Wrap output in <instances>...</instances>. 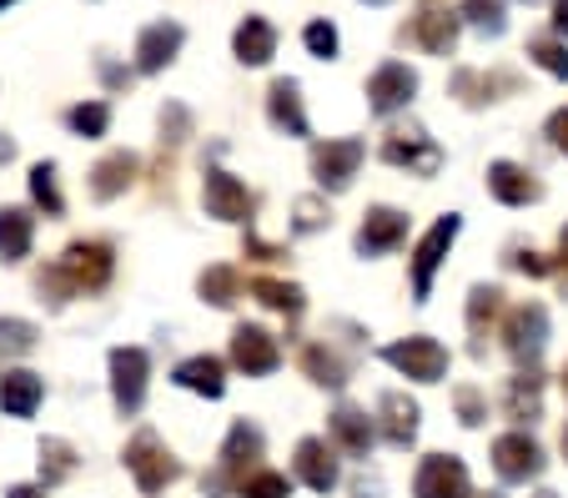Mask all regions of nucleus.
<instances>
[{
    "label": "nucleus",
    "mask_w": 568,
    "mask_h": 498,
    "mask_svg": "<svg viewBox=\"0 0 568 498\" xmlns=\"http://www.w3.org/2000/svg\"><path fill=\"white\" fill-rule=\"evenodd\" d=\"M262 454H267V438H262V428H257V423H247V418H236L232 428H226V438H222L216 468L202 478V494L206 498L236 494V484H242L252 468H262Z\"/></svg>",
    "instance_id": "f257e3e1"
},
{
    "label": "nucleus",
    "mask_w": 568,
    "mask_h": 498,
    "mask_svg": "<svg viewBox=\"0 0 568 498\" xmlns=\"http://www.w3.org/2000/svg\"><path fill=\"white\" fill-rule=\"evenodd\" d=\"M121 464H126L131 484H136L146 498H156L161 488H172L176 478H182V458L161 444V434H151V428H136V434H131Z\"/></svg>",
    "instance_id": "f03ea898"
},
{
    "label": "nucleus",
    "mask_w": 568,
    "mask_h": 498,
    "mask_svg": "<svg viewBox=\"0 0 568 498\" xmlns=\"http://www.w3.org/2000/svg\"><path fill=\"white\" fill-rule=\"evenodd\" d=\"M498 337H504V353L514 358L518 373L538 368V358H544V347H548V307L534 303V297L518 303V307H508Z\"/></svg>",
    "instance_id": "7ed1b4c3"
},
{
    "label": "nucleus",
    "mask_w": 568,
    "mask_h": 498,
    "mask_svg": "<svg viewBox=\"0 0 568 498\" xmlns=\"http://www.w3.org/2000/svg\"><path fill=\"white\" fill-rule=\"evenodd\" d=\"M55 267L65 272V282L75 287V297L81 293L97 297V293H106L111 277H116V252H111V242H101V237H75L71 247L55 257Z\"/></svg>",
    "instance_id": "20e7f679"
},
{
    "label": "nucleus",
    "mask_w": 568,
    "mask_h": 498,
    "mask_svg": "<svg viewBox=\"0 0 568 498\" xmlns=\"http://www.w3.org/2000/svg\"><path fill=\"white\" fill-rule=\"evenodd\" d=\"M458 232H463V217H458V212H443V217L418 237V247H413V257H408L413 303H428V297H433V277H438V267L448 262V252H453V242H458Z\"/></svg>",
    "instance_id": "39448f33"
},
{
    "label": "nucleus",
    "mask_w": 568,
    "mask_h": 498,
    "mask_svg": "<svg viewBox=\"0 0 568 498\" xmlns=\"http://www.w3.org/2000/svg\"><path fill=\"white\" fill-rule=\"evenodd\" d=\"M383 363L387 368H397L403 378H413V383H443L448 378V347L438 343V337H428V333H413V337H397V343H387L383 347Z\"/></svg>",
    "instance_id": "423d86ee"
},
{
    "label": "nucleus",
    "mask_w": 568,
    "mask_h": 498,
    "mask_svg": "<svg viewBox=\"0 0 568 498\" xmlns=\"http://www.w3.org/2000/svg\"><path fill=\"white\" fill-rule=\"evenodd\" d=\"M383 162L397 166V172H408V176H438L443 146L418 126V121H408V126H393L383 136Z\"/></svg>",
    "instance_id": "0eeeda50"
},
{
    "label": "nucleus",
    "mask_w": 568,
    "mask_h": 498,
    "mask_svg": "<svg viewBox=\"0 0 568 498\" xmlns=\"http://www.w3.org/2000/svg\"><path fill=\"white\" fill-rule=\"evenodd\" d=\"M111 403L121 418H136L146 403V383H151V353L146 347H111Z\"/></svg>",
    "instance_id": "6e6552de"
},
{
    "label": "nucleus",
    "mask_w": 568,
    "mask_h": 498,
    "mask_svg": "<svg viewBox=\"0 0 568 498\" xmlns=\"http://www.w3.org/2000/svg\"><path fill=\"white\" fill-rule=\"evenodd\" d=\"M544 468L548 454L528 428H508V434L494 438V474L504 484H534V478H544Z\"/></svg>",
    "instance_id": "1a4fd4ad"
},
{
    "label": "nucleus",
    "mask_w": 568,
    "mask_h": 498,
    "mask_svg": "<svg viewBox=\"0 0 568 498\" xmlns=\"http://www.w3.org/2000/svg\"><path fill=\"white\" fill-rule=\"evenodd\" d=\"M226 358H232L236 373H247V378H272L282 368V343L262 323H236Z\"/></svg>",
    "instance_id": "9d476101"
},
{
    "label": "nucleus",
    "mask_w": 568,
    "mask_h": 498,
    "mask_svg": "<svg viewBox=\"0 0 568 498\" xmlns=\"http://www.w3.org/2000/svg\"><path fill=\"white\" fill-rule=\"evenodd\" d=\"M363 156H367V146L357 136L317 141V146H312V176H317L322 192H347L357 166H363Z\"/></svg>",
    "instance_id": "9b49d317"
},
{
    "label": "nucleus",
    "mask_w": 568,
    "mask_h": 498,
    "mask_svg": "<svg viewBox=\"0 0 568 498\" xmlns=\"http://www.w3.org/2000/svg\"><path fill=\"white\" fill-rule=\"evenodd\" d=\"M202 202H206V217L216 222H252V212H257V196L247 192V182H236L226 166H206L202 172Z\"/></svg>",
    "instance_id": "f8f14e48"
},
{
    "label": "nucleus",
    "mask_w": 568,
    "mask_h": 498,
    "mask_svg": "<svg viewBox=\"0 0 568 498\" xmlns=\"http://www.w3.org/2000/svg\"><path fill=\"white\" fill-rule=\"evenodd\" d=\"M413 96H418V71L408 61H383L367 81V111L373 116H397V111H408Z\"/></svg>",
    "instance_id": "ddd939ff"
},
{
    "label": "nucleus",
    "mask_w": 568,
    "mask_h": 498,
    "mask_svg": "<svg viewBox=\"0 0 568 498\" xmlns=\"http://www.w3.org/2000/svg\"><path fill=\"white\" fill-rule=\"evenodd\" d=\"M413 498H473L468 464L458 454H428L413 474Z\"/></svg>",
    "instance_id": "4468645a"
},
{
    "label": "nucleus",
    "mask_w": 568,
    "mask_h": 498,
    "mask_svg": "<svg viewBox=\"0 0 568 498\" xmlns=\"http://www.w3.org/2000/svg\"><path fill=\"white\" fill-rule=\"evenodd\" d=\"M408 242V212H397V206H367L363 222H357V257H387Z\"/></svg>",
    "instance_id": "2eb2a0df"
},
{
    "label": "nucleus",
    "mask_w": 568,
    "mask_h": 498,
    "mask_svg": "<svg viewBox=\"0 0 568 498\" xmlns=\"http://www.w3.org/2000/svg\"><path fill=\"white\" fill-rule=\"evenodd\" d=\"M292 474H297V484H307L312 494H333L337 484H343V468H337V448L327 444V438L307 434L297 444V454H292Z\"/></svg>",
    "instance_id": "dca6fc26"
},
{
    "label": "nucleus",
    "mask_w": 568,
    "mask_h": 498,
    "mask_svg": "<svg viewBox=\"0 0 568 498\" xmlns=\"http://www.w3.org/2000/svg\"><path fill=\"white\" fill-rule=\"evenodd\" d=\"M418 423H423V408L408 398V393L387 388L377 398V434H383L387 448H413L418 444Z\"/></svg>",
    "instance_id": "f3484780"
},
{
    "label": "nucleus",
    "mask_w": 568,
    "mask_h": 498,
    "mask_svg": "<svg viewBox=\"0 0 568 498\" xmlns=\"http://www.w3.org/2000/svg\"><path fill=\"white\" fill-rule=\"evenodd\" d=\"M327 434H333V448H343L347 458H367L377 444V418H367V408H357V403H337L327 418Z\"/></svg>",
    "instance_id": "a211bd4d"
},
{
    "label": "nucleus",
    "mask_w": 568,
    "mask_h": 498,
    "mask_svg": "<svg viewBox=\"0 0 568 498\" xmlns=\"http://www.w3.org/2000/svg\"><path fill=\"white\" fill-rule=\"evenodd\" d=\"M141 176V156L126 152V146H116V152H106L97 166H91V202H116V196H126L131 186H136Z\"/></svg>",
    "instance_id": "6ab92c4d"
},
{
    "label": "nucleus",
    "mask_w": 568,
    "mask_h": 498,
    "mask_svg": "<svg viewBox=\"0 0 568 498\" xmlns=\"http://www.w3.org/2000/svg\"><path fill=\"white\" fill-rule=\"evenodd\" d=\"M182 45H186V31L176 21H151L146 31L136 35V71H141V77L166 71V65L182 55Z\"/></svg>",
    "instance_id": "aec40b11"
},
{
    "label": "nucleus",
    "mask_w": 568,
    "mask_h": 498,
    "mask_svg": "<svg viewBox=\"0 0 568 498\" xmlns=\"http://www.w3.org/2000/svg\"><path fill=\"white\" fill-rule=\"evenodd\" d=\"M267 121L282 131V136L302 141L312 136V121H307V106H302V87L292 77H277L267 87Z\"/></svg>",
    "instance_id": "412c9836"
},
{
    "label": "nucleus",
    "mask_w": 568,
    "mask_h": 498,
    "mask_svg": "<svg viewBox=\"0 0 568 498\" xmlns=\"http://www.w3.org/2000/svg\"><path fill=\"white\" fill-rule=\"evenodd\" d=\"M488 196L504 206H534V202H544V182L518 162H494L488 166Z\"/></svg>",
    "instance_id": "4be33fe9"
},
{
    "label": "nucleus",
    "mask_w": 568,
    "mask_h": 498,
    "mask_svg": "<svg viewBox=\"0 0 568 498\" xmlns=\"http://www.w3.org/2000/svg\"><path fill=\"white\" fill-rule=\"evenodd\" d=\"M498 317H504V287L478 282V287L468 293V313H463L468 337H473V358H483V353H488V333L498 327Z\"/></svg>",
    "instance_id": "5701e85b"
},
{
    "label": "nucleus",
    "mask_w": 568,
    "mask_h": 498,
    "mask_svg": "<svg viewBox=\"0 0 568 498\" xmlns=\"http://www.w3.org/2000/svg\"><path fill=\"white\" fill-rule=\"evenodd\" d=\"M504 418L514 428H528V423L544 418V373L528 368V373H514L504 388Z\"/></svg>",
    "instance_id": "b1692460"
},
{
    "label": "nucleus",
    "mask_w": 568,
    "mask_h": 498,
    "mask_svg": "<svg viewBox=\"0 0 568 498\" xmlns=\"http://www.w3.org/2000/svg\"><path fill=\"white\" fill-rule=\"evenodd\" d=\"M172 383L186 393H196V398H222L226 393V363L216 358V353H196V358H182L172 368Z\"/></svg>",
    "instance_id": "393cba45"
},
{
    "label": "nucleus",
    "mask_w": 568,
    "mask_h": 498,
    "mask_svg": "<svg viewBox=\"0 0 568 498\" xmlns=\"http://www.w3.org/2000/svg\"><path fill=\"white\" fill-rule=\"evenodd\" d=\"M41 398H45L41 373H31V368H6L0 373V408H6V418H36Z\"/></svg>",
    "instance_id": "a878e982"
},
{
    "label": "nucleus",
    "mask_w": 568,
    "mask_h": 498,
    "mask_svg": "<svg viewBox=\"0 0 568 498\" xmlns=\"http://www.w3.org/2000/svg\"><path fill=\"white\" fill-rule=\"evenodd\" d=\"M36 247V217L26 206H0V267L26 262Z\"/></svg>",
    "instance_id": "bb28decb"
},
{
    "label": "nucleus",
    "mask_w": 568,
    "mask_h": 498,
    "mask_svg": "<svg viewBox=\"0 0 568 498\" xmlns=\"http://www.w3.org/2000/svg\"><path fill=\"white\" fill-rule=\"evenodd\" d=\"M518 81L508 77V71H473V65H463L458 77H453V96L463 101V106H488V101H504V91H514Z\"/></svg>",
    "instance_id": "cd10ccee"
},
{
    "label": "nucleus",
    "mask_w": 568,
    "mask_h": 498,
    "mask_svg": "<svg viewBox=\"0 0 568 498\" xmlns=\"http://www.w3.org/2000/svg\"><path fill=\"white\" fill-rule=\"evenodd\" d=\"M458 31H463L458 11H443V6H428V11L413 21V41L428 55H448L453 45H458Z\"/></svg>",
    "instance_id": "c85d7f7f"
},
{
    "label": "nucleus",
    "mask_w": 568,
    "mask_h": 498,
    "mask_svg": "<svg viewBox=\"0 0 568 498\" xmlns=\"http://www.w3.org/2000/svg\"><path fill=\"white\" fill-rule=\"evenodd\" d=\"M232 51L242 65H267L272 55H277V26L262 21V16H247L232 35Z\"/></svg>",
    "instance_id": "c756f323"
},
{
    "label": "nucleus",
    "mask_w": 568,
    "mask_h": 498,
    "mask_svg": "<svg viewBox=\"0 0 568 498\" xmlns=\"http://www.w3.org/2000/svg\"><path fill=\"white\" fill-rule=\"evenodd\" d=\"M297 363H302V373H307L317 388H347V378H353V368H347L343 358H337L327 343H302V353H297Z\"/></svg>",
    "instance_id": "7c9ffc66"
},
{
    "label": "nucleus",
    "mask_w": 568,
    "mask_h": 498,
    "mask_svg": "<svg viewBox=\"0 0 568 498\" xmlns=\"http://www.w3.org/2000/svg\"><path fill=\"white\" fill-rule=\"evenodd\" d=\"M247 293L257 297L262 307L282 313V317H302V313H307V293H302L297 282H282V277H252V282H247Z\"/></svg>",
    "instance_id": "2f4dec72"
},
{
    "label": "nucleus",
    "mask_w": 568,
    "mask_h": 498,
    "mask_svg": "<svg viewBox=\"0 0 568 498\" xmlns=\"http://www.w3.org/2000/svg\"><path fill=\"white\" fill-rule=\"evenodd\" d=\"M196 293H202V303H206V307L226 313V307L242 303V272L226 267V262H216V267H206L202 277H196Z\"/></svg>",
    "instance_id": "473e14b6"
},
{
    "label": "nucleus",
    "mask_w": 568,
    "mask_h": 498,
    "mask_svg": "<svg viewBox=\"0 0 568 498\" xmlns=\"http://www.w3.org/2000/svg\"><path fill=\"white\" fill-rule=\"evenodd\" d=\"M81 454H75L65 438H41V488H61L75 478Z\"/></svg>",
    "instance_id": "72a5a7b5"
},
{
    "label": "nucleus",
    "mask_w": 568,
    "mask_h": 498,
    "mask_svg": "<svg viewBox=\"0 0 568 498\" xmlns=\"http://www.w3.org/2000/svg\"><path fill=\"white\" fill-rule=\"evenodd\" d=\"M31 202L36 212H45V217H65V196L61 186H55V162H36L31 166Z\"/></svg>",
    "instance_id": "f704fd0d"
},
{
    "label": "nucleus",
    "mask_w": 568,
    "mask_h": 498,
    "mask_svg": "<svg viewBox=\"0 0 568 498\" xmlns=\"http://www.w3.org/2000/svg\"><path fill=\"white\" fill-rule=\"evenodd\" d=\"M65 126H71L75 136L101 141L111 131V101H75V106L65 111Z\"/></svg>",
    "instance_id": "c9c22d12"
},
{
    "label": "nucleus",
    "mask_w": 568,
    "mask_h": 498,
    "mask_svg": "<svg viewBox=\"0 0 568 498\" xmlns=\"http://www.w3.org/2000/svg\"><path fill=\"white\" fill-rule=\"evenodd\" d=\"M458 21L473 26V31H483V35H504L508 31L504 0H458Z\"/></svg>",
    "instance_id": "e433bc0d"
},
{
    "label": "nucleus",
    "mask_w": 568,
    "mask_h": 498,
    "mask_svg": "<svg viewBox=\"0 0 568 498\" xmlns=\"http://www.w3.org/2000/svg\"><path fill=\"white\" fill-rule=\"evenodd\" d=\"M528 61L544 65L554 81H568V41L564 35H534V41H528Z\"/></svg>",
    "instance_id": "4c0bfd02"
},
{
    "label": "nucleus",
    "mask_w": 568,
    "mask_h": 498,
    "mask_svg": "<svg viewBox=\"0 0 568 498\" xmlns=\"http://www.w3.org/2000/svg\"><path fill=\"white\" fill-rule=\"evenodd\" d=\"M236 498H292V478L262 464V468H252V474L236 484Z\"/></svg>",
    "instance_id": "58836bf2"
},
{
    "label": "nucleus",
    "mask_w": 568,
    "mask_h": 498,
    "mask_svg": "<svg viewBox=\"0 0 568 498\" xmlns=\"http://www.w3.org/2000/svg\"><path fill=\"white\" fill-rule=\"evenodd\" d=\"M333 227V206H327V196H297L292 202V232L297 237H312V232Z\"/></svg>",
    "instance_id": "ea45409f"
},
{
    "label": "nucleus",
    "mask_w": 568,
    "mask_h": 498,
    "mask_svg": "<svg viewBox=\"0 0 568 498\" xmlns=\"http://www.w3.org/2000/svg\"><path fill=\"white\" fill-rule=\"evenodd\" d=\"M36 343H41V333H36V323H26V317H0V353H36Z\"/></svg>",
    "instance_id": "a19ab883"
},
{
    "label": "nucleus",
    "mask_w": 568,
    "mask_h": 498,
    "mask_svg": "<svg viewBox=\"0 0 568 498\" xmlns=\"http://www.w3.org/2000/svg\"><path fill=\"white\" fill-rule=\"evenodd\" d=\"M453 408H458L463 428H483V423H488V398H483V388H473V383L453 388Z\"/></svg>",
    "instance_id": "79ce46f5"
},
{
    "label": "nucleus",
    "mask_w": 568,
    "mask_h": 498,
    "mask_svg": "<svg viewBox=\"0 0 568 498\" xmlns=\"http://www.w3.org/2000/svg\"><path fill=\"white\" fill-rule=\"evenodd\" d=\"M36 293H41V303L51 307H65L75 297V287L65 282V272L55 267V262H45V267H36Z\"/></svg>",
    "instance_id": "37998d69"
},
{
    "label": "nucleus",
    "mask_w": 568,
    "mask_h": 498,
    "mask_svg": "<svg viewBox=\"0 0 568 498\" xmlns=\"http://www.w3.org/2000/svg\"><path fill=\"white\" fill-rule=\"evenodd\" d=\"M508 267L524 272V277H554V257H544L538 247H524V242H508Z\"/></svg>",
    "instance_id": "c03bdc74"
},
{
    "label": "nucleus",
    "mask_w": 568,
    "mask_h": 498,
    "mask_svg": "<svg viewBox=\"0 0 568 498\" xmlns=\"http://www.w3.org/2000/svg\"><path fill=\"white\" fill-rule=\"evenodd\" d=\"M302 45H307L317 61H337V26L333 21H307V31H302Z\"/></svg>",
    "instance_id": "a18cd8bd"
},
{
    "label": "nucleus",
    "mask_w": 568,
    "mask_h": 498,
    "mask_svg": "<svg viewBox=\"0 0 568 498\" xmlns=\"http://www.w3.org/2000/svg\"><path fill=\"white\" fill-rule=\"evenodd\" d=\"M192 136V111L186 106H161V146H182V141Z\"/></svg>",
    "instance_id": "49530a36"
},
{
    "label": "nucleus",
    "mask_w": 568,
    "mask_h": 498,
    "mask_svg": "<svg viewBox=\"0 0 568 498\" xmlns=\"http://www.w3.org/2000/svg\"><path fill=\"white\" fill-rule=\"evenodd\" d=\"M242 252H247L252 262H267V267H277V262H287V247H272V242H262L252 227H247V237H242Z\"/></svg>",
    "instance_id": "de8ad7c7"
},
{
    "label": "nucleus",
    "mask_w": 568,
    "mask_h": 498,
    "mask_svg": "<svg viewBox=\"0 0 568 498\" xmlns=\"http://www.w3.org/2000/svg\"><path fill=\"white\" fill-rule=\"evenodd\" d=\"M548 141H554V152H564L568 156V106H558L554 116H548Z\"/></svg>",
    "instance_id": "09e8293b"
},
{
    "label": "nucleus",
    "mask_w": 568,
    "mask_h": 498,
    "mask_svg": "<svg viewBox=\"0 0 568 498\" xmlns=\"http://www.w3.org/2000/svg\"><path fill=\"white\" fill-rule=\"evenodd\" d=\"M97 71H101V81H106V91H126L131 87V71L126 65H116V61H106V55L97 61Z\"/></svg>",
    "instance_id": "8fccbe9b"
},
{
    "label": "nucleus",
    "mask_w": 568,
    "mask_h": 498,
    "mask_svg": "<svg viewBox=\"0 0 568 498\" xmlns=\"http://www.w3.org/2000/svg\"><path fill=\"white\" fill-rule=\"evenodd\" d=\"M554 277H558V287H564V297H568V227L558 232V252H554Z\"/></svg>",
    "instance_id": "3c124183"
},
{
    "label": "nucleus",
    "mask_w": 568,
    "mask_h": 498,
    "mask_svg": "<svg viewBox=\"0 0 568 498\" xmlns=\"http://www.w3.org/2000/svg\"><path fill=\"white\" fill-rule=\"evenodd\" d=\"M554 35L568 41V0H554Z\"/></svg>",
    "instance_id": "603ef678"
},
{
    "label": "nucleus",
    "mask_w": 568,
    "mask_h": 498,
    "mask_svg": "<svg viewBox=\"0 0 568 498\" xmlns=\"http://www.w3.org/2000/svg\"><path fill=\"white\" fill-rule=\"evenodd\" d=\"M6 498H45V488H41V484H16Z\"/></svg>",
    "instance_id": "864d4df0"
},
{
    "label": "nucleus",
    "mask_w": 568,
    "mask_h": 498,
    "mask_svg": "<svg viewBox=\"0 0 568 498\" xmlns=\"http://www.w3.org/2000/svg\"><path fill=\"white\" fill-rule=\"evenodd\" d=\"M11 156H16V141H11V136H0V162H11Z\"/></svg>",
    "instance_id": "5fc2aeb1"
},
{
    "label": "nucleus",
    "mask_w": 568,
    "mask_h": 498,
    "mask_svg": "<svg viewBox=\"0 0 568 498\" xmlns=\"http://www.w3.org/2000/svg\"><path fill=\"white\" fill-rule=\"evenodd\" d=\"M558 388H564V398H568V363H564V373H558Z\"/></svg>",
    "instance_id": "6e6d98bb"
},
{
    "label": "nucleus",
    "mask_w": 568,
    "mask_h": 498,
    "mask_svg": "<svg viewBox=\"0 0 568 498\" xmlns=\"http://www.w3.org/2000/svg\"><path fill=\"white\" fill-rule=\"evenodd\" d=\"M534 498H558V494H554V488H538V494H534Z\"/></svg>",
    "instance_id": "4d7b16f0"
},
{
    "label": "nucleus",
    "mask_w": 568,
    "mask_h": 498,
    "mask_svg": "<svg viewBox=\"0 0 568 498\" xmlns=\"http://www.w3.org/2000/svg\"><path fill=\"white\" fill-rule=\"evenodd\" d=\"M558 444H564V458H568V423H564V438H558Z\"/></svg>",
    "instance_id": "13d9d810"
},
{
    "label": "nucleus",
    "mask_w": 568,
    "mask_h": 498,
    "mask_svg": "<svg viewBox=\"0 0 568 498\" xmlns=\"http://www.w3.org/2000/svg\"><path fill=\"white\" fill-rule=\"evenodd\" d=\"M6 6H16V0H0V11H6Z\"/></svg>",
    "instance_id": "bf43d9fd"
},
{
    "label": "nucleus",
    "mask_w": 568,
    "mask_h": 498,
    "mask_svg": "<svg viewBox=\"0 0 568 498\" xmlns=\"http://www.w3.org/2000/svg\"><path fill=\"white\" fill-rule=\"evenodd\" d=\"M373 6H387V0H373Z\"/></svg>",
    "instance_id": "052dcab7"
},
{
    "label": "nucleus",
    "mask_w": 568,
    "mask_h": 498,
    "mask_svg": "<svg viewBox=\"0 0 568 498\" xmlns=\"http://www.w3.org/2000/svg\"><path fill=\"white\" fill-rule=\"evenodd\" d=\"M528 6H534V0H528Z\"/></svg>",
    "instance_id": "680f3d73"
}]
</instances>
